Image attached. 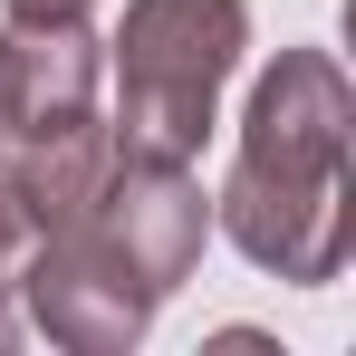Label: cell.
<instances>
[{
    "mask_svg": "<svg viewBox=\"0 0 356 356\" xmlns=\"http://www.w3.org/2000/svg\"><path fill=\"white\" fill-rule=\"evenodd\" d=\"M97 116V39L87 19H10L0 29V164L29 154L39 135H67V125Z\"/></svg>",
    "mask_w": 356,
    "mask_h": 356,
    "instance_id": "3957f363",
    "label": "cell"
},
{
    "mask_svg": "<svg viewBox=\"0 0 356 356\" xmlns=\"http://www.w3.org/2000/svg\"><path fill=\"white\" fill-rule=\"evenodd\" d=\"M10 337H19V318H10V308H0V347H10Z\"/></svg>",
    "mask_w": 356,
    "mask_h": 356,
    "instance_id": "8992f818",
    "label": "cell"
},
{
    "mask_svg": "<svg viewBox=\"0 0 356 356\" xmlns=\"http://www.w3.org/2000/svg\"><path fill=\"white\" fill-rule=\"evenodd\" d=\"M241 49H250V10L241 0H125L116 29V154H154V164H193L212 106L232 87Z\"/></svg>",
    "mask_w": 356,
    "mask_h": 356,
    "instance_id": "7a4b0ae2",
    "label": "cell"
},
{
    "mask_svg": "<svg viewBox=\"0 0 356 356\" xmlns=\"http://www.w3.org/2000/svg\"><path fill=\"white\" fill-rule=\"evenodd\" d=\"M29 241H39V222H29V202H19V183H10V164H0V289L19 280V260H29Z\"/></svg>",
    "mask_w": 356,
    "mask_h": 356,
    "instance_id": "277c9868",
    "label": "cell"
},
{
    "mask_svg": "<svg viewBox=\"0 0 356 356\" xmlns=\"http://www.w3.org/2000/svg\"><path fill=\"white\" fill-rule=\"evenodd\" d=\"M10 19H29V29H49V19H87L97 0H0Z\"/></svg>",
    "mask_w": 356,
    "mask_h": 356,
    "instance_id": "5b68a950",
    "label": "cell"
},
{
    "mask_svg": "<svg viewBox=\"0 0 356 356\" xmlns=\"http://www.w3.org/2000/svg\"><path fill=\"white\" fill-rule=\"evenodd\" d=\"M356 87L327 49H280L260 67L250 106H241V154L232 183L212 202V222L232 232L250 270L289 280V289H327L356 250Z\"/></svg>",
    "mask_w": 356,
    "mask_h": 356,
    "instance_id": "6da1fadb",
    "label": "cell"
}]
</instances>
